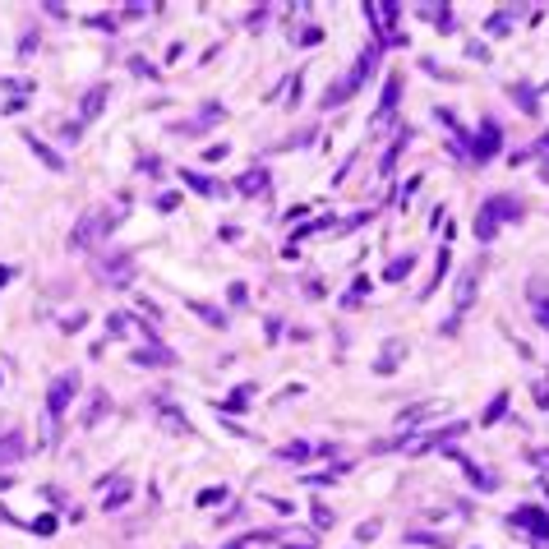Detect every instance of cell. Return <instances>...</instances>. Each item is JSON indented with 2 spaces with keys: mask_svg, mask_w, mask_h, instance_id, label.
<instances>
[{
  "mask_svg": "<svg viewBox=\"0 0 549 549\" xmlns=\"http://www.w3.org/2000/svg\"><path fill=\"white\" fill-rule=\"evenodd\" d=\"M526 213L517 198L508 194H489L485 203H480V213H475V240H494L499 236V222H517V217Z\"/></svg>",
  "mask_w": 549,
  "mask_h": 549,
  "instance_id": "obj_1",
  "label": "cell"
},
{
  "mask_svg": "<svg viewBox=\"0 0 549 549\" xmlns=\"http://www.w3.org/2000/svg\"><path fill=\"white\" fill-rule=\"evenodd\" d=\"M508 521H512V526H521V531L531 535V540H549V512H545V508H535V504H517Z\"/></svg>",
  "mask_w": 549,
  "mask_h": 549,
  "instance_id": "obj_2",
  "label": "cell"
},
{
  "mask_svg": "<svg viewBox=\"0 0 549 549\" xmlns=\"http://www.w3.org/2000/svg\"><path fill=\"white\" fill-rule=\"evenodd\" d=\"M79 393V374H61V379L51 383V393H46V411H51V420H61L65 406H70V397Z\"/></svg>",
  "mask_w": 549,
  "mask_h": 549,
  "instance_id": "obj_3",
  "label": "cell"
},
{
  "mask_svg": "<svg viewBox=\"0 0 549 549\" xmlns=\"http://www.w3.org/2000/svg\"><path fill=\"white\" fill-rule=\"evenodd\" d=\"M480 268H485V263L475 259L471 268H462V277H457V305H453V309H457V319L466 314V309H471V300H475V287H480ZM457 319H453V323H457Z\"/></svg>",
  "mask_w": 549,
  "mask_h": 549,
  "instance_id": "obj_4",
  "label": "cell"
},
{
  "mask_svg": "<svg viewBox=\"0 0 549 549\" xmlns=\"http://www.w3.org/2000/svg\"><path fill=\"white\" fill-rule=\"evenodd\" d=\"M499 143H504L499 125H494V121H480V134H475V157H471V162H480V167H485L489 157L499 153Z\"/></svg>",
  "mask_w": 549,
  "mask_h": 549,
  "instance_id": "obj_5",
  "label": "cell"
},
{
  "mask_svg": "<svg viewBox=\"0 0 549 549\" xmlns=\"http://www.w3.org/2000/svg\"><path fill=\"white\" fill-rule=\"evenodd\" d=\"M397 14H402V5H393V0H383V5H365V19H369L379 32L397 28Z\"/></svg>",
  "mask_w": 549,
  "mask_h": 549,
  "instance_id": "obj_6",
  "label": "cell"
},
{
  "mask_svg": "<svg viewBox=\"0 0 549 549\" xmlns=\"http://www.w3.org/2000/svg\"><path fill=\"white\" fill-rule=\"evenodd\" d=\"M107 92H111V83H97V88L83 97V107H79V121H97V111H102V102H107Z\"/></svg>",
  "mask_w": 549,
  "mask_h": 549,
  "instance_id": "obj_7",
  "label": "cell"
},
{
  "mask_svg": "<svg viewBox=\"0 0 549 549\" xmlns=\"http://www.w3.org/2000/svg\"><path fill=\"white\" fill-rule=\"evenodd\" d=\"M185 185H189V189H198L203 198H217V194H222V185L208 180V176H198V171H185Z\"/></svg>",
  "mask_w": 549,
  "mask_h": 549,
  "instance_id": "obj_8",
  "label": "cell"
},
{
  "mask_svg": "<svg viewBox=\"0 0 549 549\" xmlns=\"http://www.w3.org/2000/svg\"><path fill=\"white\" fill-rule=\"evenodd\" d=\"M134 365H176V355L162 346H143V351H134Z\"/></svg>",
  "mask_w": 549,
  "mask_h": 549,
  "instance_id": "obj_9",
  "label": "cell"
},
{
  "mask_svg": "<svg viewBox=\"0 0 549 549\" xmlns=\"http://www.w3.org/2000/svg\"><path fill=\"white\" fill-rule=\"evenodd\" d=\"M236 189H240V194H263V189H268V171H245Z\"/></svg>",
  "mask_w": 549,
  "mask_h": 549,
  "instance_id": "obj_10",
  "label": "cell"
},
{
  "mask_svg": "<svg viewBox=\"0 0 549 549\" xmlns=\"http://www.w3.org/2000/svg\"><path fill=\"white\" fill-rule=\"evenodd\" d=\"M508 92H512V102H521V111H526V116H535V111H540V107H535V92L526 88V83H512Z\"/></svg>",
  "mask_w": 549,
  "mask_h": 549,
  "instance_id": "obj_11",
  "label": "cell"
},
{
  "mask_svg": "<svg viewBox=\"0 0 549 549\" xmlns=\"http://www.w3.org/2000/svg\"><path fill=\"white\" fill-rule=\"evenodd\" d=\"M28 143H32V153L42 157V162H46V167H51V171H65V157H56V153H51V148H46V143H37V138H32V134H28Z\"/></svg>",
  "mask_w": 549,
  "mask_h": 549,
  "instance_id": "obj_12",
  "label": "cell"
},
{
  "mask_svg": "<svg viewBox=\"0 0 549 549\" xmlns=\"http://www.w3.org/2000/svg\"><path fill=\"white\" fill-rule=\"evenodd\" d=\"M277 457H282V462H305V457H309V443H287Z\"/></svg>",
  "mask_w": 549,
  "mask_h": 549,
  "instance_id": "obj_13",
  "label": "cell"
},
{
  "mask_svg": "<svg viewBox=\"0 0 549 549\" xmlns=\"http://www.w3.org/2000/svg\"><path fill=\"white\" fill-rule=\"evenodd\" d=\"M504 406H508V397L499 393V397H494V402H489V411L480 415V425H494V420H499V415H504Z\"/></svg>",
  "mask_w": 549,
  "mask_h": 549,
  "instance_id": "obj_14",
  "label": "cell"
},
{
  "mask_svg": "<svg viewBox=\"0 0 549 549\" xmlns=\"http://www.w3.org/2000/svg\"><path fill=\"white\" fill-rule=\"evenodd\" d=\"M397 92H402V74H393V79H388V88H383V111H393Z\"/></svg>",
  "mask_w": 549,
  "mask_h": 549,
  "instance_id": "obj_15",
  "label": "cell"
},
{
  "mask_svg": "<svg viewBox=\"0 0 549 549\" xmlns=\"http://www.w3.org/2000/svg\"><path fill=\"white\" fill-rule=\"evenodd\" d=\"M535 323L549 333V296H540V291H535Z\"/></svg>",
  "mask_w": 549,
  "mask_h": 549,
  "instance_id": "obj_16",
  "label": "cell"
},
{
  "mask_svg": "<svg viewBox=\"0 0 549 549\" xmlns=\"http://www.w3.org/2000/svg\"><path fill=\"white\" fill-rule=\"evenodd\" d=\"M397 355H402V342H393V346H388V351L379 355V374H388V369L397 365Z\"/></svg>",
  "mask_w": 549,
  "mask_h": 549,
  "instance_id": "obj_17",
  "label": "cell"
},
{
  "mask_svg": "<svg viewBox=\"0 0 549 549\" xmlns=\"http://www.w3.org/2000/svg\"><path fill=\"white\" fill-rule=\"evenodd\" d=\"M411 263H415V259H411V254H406V259H397V263H393V268H388V282H402V277L411 273Z\"/></svg>",
  "mask_w": 549,
  "mask_h": 549,
  "instance_id": "obj_18",
  "label": "cell"
},
{
  "mask_svg": "<svg viewBox=\"0 0 549 549\" xmlns=\"http://www.w3.org/2000/svg\"><path fill=\"white\" fill-rule=\"evenodd\" d=\"M189 309H194L198 319H208V323H222V314H217V309H208L203 300H189Z\"/></svg>",
  "mask_w": 549,
  "mask_h": 549,
  "instance_id": "obj_19",
  "label": "cell"
},
{
  "mask_svg": "<svg viewBox=\"0 0 549 549\" xmlns=\"http://www.w3.org/2000/svg\"><path fill=\"white\" fill-rule=\"evenodd\" d=\"M268 535H245V540H236V545H222V549H259Z\"/></svg>",
  "mask_w": 549,
  "mask_h": 549,
  "instance_id": "obj_20",
  "label": "cell"
},
{
  "mask_svg": "<svg viewBox=\"0 0 549 549\" xmlns=\"http://www.w3.org/2000/svg\"><path fill=\"white\" fill-rule=\"evenodd\" d=\"M314 521H319V531H328V526H333V512L323 504H314Z\"/></svg>",
  "mask_w": 549,
  "mask_h": 549,
  "instance_id": "obj_21",
  "label": "cell"
},
{
  "mask_svg": "<svg viewBox=\"0 0 549 549\" xmlns=\"http://www.w3.org/2000/svg\"><path fill=\"white\" fill-rule=\"evenodd\" d=\"M531 393H535V406H549V379H540Z\"/></svg>",
  "mask_w": 549,
  "mask_h": 549,
  "instance_id": "obj_22",
  "label": "cell"
},
{
  "mask_svg": "<svg viewBox=\"0 0 549 549\" xmlns=\"http://www.w3.org/2000/svg\"><path fill=\"white\" fill-rule=\"evenodd\" d=\"M217 499H227V489H203L198 494V504H217Z\"/></svg>",
  "mask_w": 549,
  "mask_h": 549,
  "instance_id": "obj_23",
  "label": "cell"
},
{
  "mask_svg": "<svg viewBox=\"0 0 549 549\" xmlns=\"http://www.w3.org/2000/svg\"><path fill=\"white\" fill-rule=\"evenodd\" d=\"M125 499H130V489H125V485H121V489H116V494H107V508H121V504H125Z\"/></svg>",
  "mask_w": 549,
  "mask_h": 549,
  "instance_id": "obj_24",
  "label": "cell"
},
{
  "mask_svg": "<svg viewBox=\"0 0 549 549\" xmlns=\"http://www.w3.org/2000/svg\"><path fill=\"white\" fill-rule=\"evenodd\" d=\"M5 282H10V268H0V287H5Z\"/></svg>",
  "mask_w": 549,
  "mask_h": 549,
  "instance_id": "obj_25",
  "label": "cell"
}]
</instances>
